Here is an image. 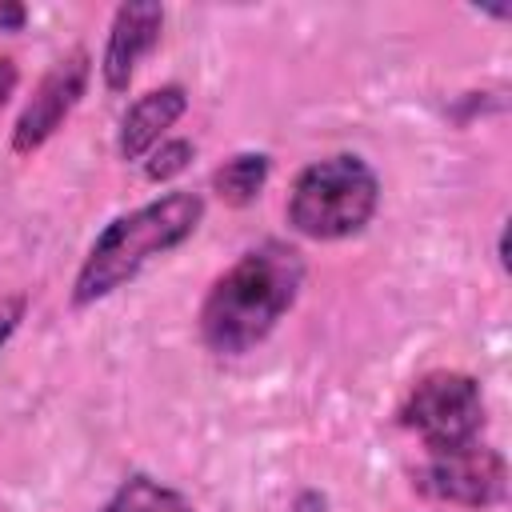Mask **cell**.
<instances>
[{
    "mask_svg": "<svg viewBox=\"0 0 512 512\" xmlns=\"http://www.w3.org/2000/svg\"><path fill=\"white\" fill-rule=\"evenodd\" d=\"M304 284V256L284 240L248 248L224 276L212 280L200 304V340L216 356H244L296 304Z\"/></svg>",
    "mask_w": 512,
    "mask_h": 512,
    "instance_id": "1",
    "label": "cell"
},
{
    "mask_svg": "<svg viewBox=\"0 0 512 512\" xmlns=\"http://www.w3.org/2000/svg\"><path fill=\"white\" fill-rule=\"evenodd\" d=\"M200 220H204V200L196 192H164L160 200H148L116 216L88 248L72 284V304L88 308L112 296L132 276H140L156 256L180 248L200 228Z\"/></svg>",
    "mask_w": 512,
    "mask_h": 512,
    "instance_id": "2",
    "label": "cell"
},
{
    "mask_svg": "<svg viewBox=\"0 0 512 512\" xmlns=\"http://www.w3.org/2000/svg\"><path fill=\"white\" fill-rule=\"evenodd\" d=\"M380 204V180L376 172L352 156H324L308 164L288 196V224L308 240H344L356 236Z\"/></svg>",
    "mask_w": 512,
    "mask_h": 512,
    "instance_id": "3",
    "label": "cell"
},
{
    "mask_svg": "<svg viewBox=\"0 0 512 512\" xmlns=\"http://www.w3.org/2000/svg\"><path fill=\"white\" fill-rule=\"evenodd\" d=\"M400 424L424 440L428 452H448L480 440L484 428V396L468 372H428L412 384L400 404Z\"/></svg>",
    "mask_w": 512,
    "mask_h": 512,
    "instance_id": "4",
    "label": "cell"
},
{
    "mask_svg": "<svg viewBox=\"0 0 512 512\" xmlns=\"http://www.w3.org/2000/svg\"><path fill=\"white\" fill-rule=\"evenodd\" d=\"M416 484L444 504L492 508L508 492V468L496 448H484L480 440H472L448 452H428V464L420 468Z\"/></svg>",
    "mask_w": 512,
    "mask_h": 512,
    "instance_id": "5",
    "label": "cell"
},
{
    "mask_svg": "<svg viewBox=\"0 0 512 512\" xmlns=\"http://www.w3.org/2000/svg\"><path fill=\"white\" fill-rule=\"evenodd\" d=\"M88 88V52L76 48L68 56H60L36 84L32 100L24 104V112L16 116V128H12V152L16 156H32L40 152L60 128L64 120L72 116V108L80 104Z\"/></svg>",
    "mask_w": 512,
    "mask_h": 512,
    "instance_id": "6",
    "label": "cell"
},
{
    "mask_svg": "<svg viewBox=\"0 0 512 512\" xmlns=\"http://www.w3.org/2000/svg\"><path fill=\"white\" fill-rule=\"evenodd\" d=\"M164 32V8L136 0V4H120L108 28V44H104V60H100V76L108 92H128L140 60L160 44Z\"/></svg>",
    "mask_w": 512,
    "mask_h": 512,
    "instance_id": "7",
    "label": "cell"
},
{
    "mask_svg": "<svg viewBox=\"0 0 512 512\" xmlns=\"http://www.w3.org/2000/svg\"><path fill=\"white\" fill-rule=\"evenodd\" d=\"M184 108H188V92L180 84H164V88L144 92L120 120V140H116L120 156L144 160L164 140V132L184 116Z\"/></svg>",
    "mask_w": 512,
    "mask_h": 512,
    "instance_id": "8",
    "label": "cell"
},
{
    "mask_svg": "<svg viewBox=\"0 0 512 512\" xmlns=\"http://www.w3.org/2000/svg\"><path fill=\"white\" fill-rule=\"evenodd\" d=\"M268 172H272V160L264 152H240L212 172V188L220 192L224 204L244 208L260 196V188L268 184Z\"/></svg>",
    "mask_w": 512,
    "mask_h": 512,
    "instance_id": "9",
    "label": "cell"
},
{
    "mask_svg": "<svg viewBox=\"0 0 512 512\" xmlns=\"http://www.w3.org/2000/svg\"><path fill=\"white\" fill-rule=\"evenodd\" d=\"M104 512H192L188 500L148 476H128L116 496L104 504Z\"/></svg>",
    "mask_w": 512,
    "mask_h": 512,
    "instance_id": "10",
    "label": "cell"
},
{
    "mask_svg": "<svg viewBox=\"0 0 512 512\" xmlns=\"http://www.w3.org/2000/svg\"><path fill=\"white\" fill-rule=\"evenodd\" d=\"M192 156H196V148H192L188 140H160V144L148 152V160H144V176H148L152 184H164V180L180 176V172L192 164Z\"/></svg>",
    "mask_w": 512,
    "mask_h": 512,
    "instance_id": "11",
    "label": "cell"
},
{
    "mask_svg": "<svg viewBox=\"0 0 512 512\" xmlns=\"http://www.w3.org/2000/svg\"><path fill=\"white\" fill-rule=\"evenodd\" d=\"M20 320H24V296H0V348L12 340Z\"/></svg>",
    "mask_w": 512,
    "mask_h": 512,
    "instance_id": "12",
    "label": "cell"
},
{
    "mask_svg": "<svg viewBox=\"0 0 512 512\" xmlns=\"http://www.w3.org/2000/svg\"><path fill=\"white\" fill-rule=\"evenodd\" d=\"M16 84H20V72H16V64L0 56V108L8 104V96L16 92Z\"/></svg>",
    "mask_w": 512,
    "mask_h": 512,
    "instance_id": "13",
    "label": "cell"
},
{
    "mask_svg": "<svg viewBox=\"0 0 512 512\" xmlns=\"http://www.w3.org/2000/svg\"><path fill=\"white\" fill-rule=\"evenodd\" d=\"M20 24H24V8L20 4H0V32L20 28Z\"/></svg>",
    "mask_w": 512,
    "mask_h": 512,
    "instance_id": "14",
    "label": "cell"
}]
</instances>
